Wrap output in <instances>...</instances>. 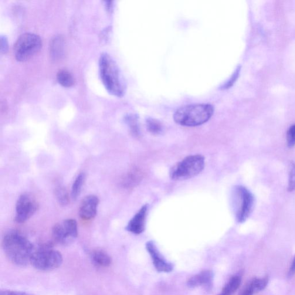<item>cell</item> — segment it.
Listing matches in <instances>:
<instances>
[{"mask_svg":"<svg viewBox=\"0 0 295 295\" xmlns=\"http://www.w3.org/2000/svg\"><path fill=\"white\" fill-rule=\"evenodd\" d=\"M2 245L8 259L19 266H25L30 263V260L35 250L26 237L15 232L6 234L2 239Z\"/></svg>","mask_w":295,"mask_h":295,"instance_id":"1","label":"cell"},{"mask_svg":"<svg viewBox=\"0 0 295 295\" xmlns=\"http://www.w3.org/2000/svg\"><path fill=\"white\" fill-rule=\"evenodd\" d=\"M99 72L101 81L108 92L114 96L123 97L126 88L123 77L116 63L107 53L100 56Z\"/></svg>","mask_w":295,"mask_h":295,"instance_id":"2","label":"cell"},{"mask_svg":"<svg viewBox=\"0 0 295 295\" xmlns=\"http://www.w3.org/2000/svg\"><path fill=\"white\" fill-rule=\"evenodd\" d=\"M213 112L214 108L211 104L188 105L176 111L174 119L182 126L197 127L206 123L212 117Z\"/></svg>","mask_w":295,"mask_h":295,"instance_id":"3","label":"cell"},{"mask_svg":"<svg viewBox=\"0 0 295 295\" xmlns=\"http://www.w3.org/2000/svg\"><path fill=\"white\" fill-rule=\"evenodd\" d=\"M205 167V159L201 155H195L177 163L169 171V176L174 181H184L201 173Z\"/></svg>","mask_w":295,"mask_h":295,"instance_id":"4","label":"cell"},{"mask_svg":"<svg viewBox=\"0 0 295 295\" xmlns=\"http://www.w3.org/2000/svg\"><path fill=\"white\" fill-rule=\"evenodd\" d=\"M63 262L62 254L54 250L50 245H45L35 250L30 263L35 269L41 271H52L59 268Z\"/></svg>","mask_w":295,"mask_h":295,"instance_id":"5","label":"cell"},{"mask_svg":"<svg viewBox=\"0 0 295 295\" xmlns=\"http://www.w3.org/2000/svg\"><path fill=\"white\" fill-rule=\"evenodd\" d=\"M232 201L237 221L240 223L246 222L253 209L252 193L243 186H237L232 192Z\"/></svg>","mask_w":295,"mask_h":295,"instance_id":"6","label":"cell"},{"mask_svg":"<svg viewBox=\"0 0 295 295\" xmlns=\"http://www.w3.org/2000/svg\"><path fill=\"white\" fill-rule=\"evenodd\" d=\"M42 45L38 35L25 33L19 36L14 46V54L17 61L26 62L39 52Z\"/></svg>","mask_w":295,"mask_h":295,"instance_id":"7","label":"cell"},{"mask_svg":"<svg viewBox=\"0 0 295 295\" xmlns=\"http://www.w3.org/2000/svg\"><path fill=\"white\" fill-rule=\"evenodd\" d=\"M77 223L75 220L72 219L57 223L52 229L53 238L54 241L60 245H69L77 238Z\"/></svg>","mask_w":295,"mask_h":295,"instance_id":"8","label":"cell"},{"mask_svg":"<svg viewBox=\"0 0 295 295\" xmlns=\"http://www.w3.org/2000/svg\"><path fill=\"white\" fill-rule=\"evenodd\" d=\"M38 206L34 197L29 193H24L16 202L15 221L18 223H25L35 214Z\"/></svg>","mask_w":295,"mask_h":295,"instance_id":"9","label":"cell"},{"mask_svg":"<svg viewBox=\"0 0 295 295\" xmlns=\"http://www.w3.org/2000/svg\"><path fill=\"white\" fill-rule=\"evenodd\" d=\"M99 199L95 195H89L84 197L79 207V216L84 220H90L96 217Z\"/></svg>","mask_w":295,"mask_h":295,"instance_id":"10","label":"cell"},{"mask_svg":"<svg viewBox=\"0 0 295 295\" xmlns=\"http://www.w3.org/2000/svg\"><path fill=\"white\" fill-rule=\"evenodd\" d=\"M146 248L149 253H150L152 261H153L154 265L158 272H171L173 270V265L171 263H168L163 257L160 253H159L157 246L154 242L149 241L146 244Z\"/></svg>","mask_w":295,"mask_h":295,"instance_id":"11","label":"cell"},{"mask_svg":"<svg viewBox=\"0 0 295 295\" xmlns=\"http://www.w3.org/2000/svg\"><path fill=\"white\" fill-rule=\"evenodd\" d=\"M148 211V205L142 206L128 223L126 227L128 231L135 234V235H138L144 231Z\"/></svg>","mask_w":295,"mask_h":295,"instance_id":"12","label":"cell"},{"mask_svg":"<svg viewBox=\"0 0 295 295\" xmlns=\"http://www.w3.org/2000/svg\"><path fill=\"white\" fill-rule=\"evenodd\" d=\"M213 273L211 270H205L193 276L188 281V286L194 288L203 286L206 289L211 290L212 287Z\"/></svg>","mask_w":295,"mask_h":295,"instance_id":"13","label":"cell"},{"mask_svg":"<svg viewBox=\"0 0 295 295\" xmlns=\"http://www.w3.org/2000/svg\"><path fill=\"white\" fill-rule=\"evenodd\" d=\"M91 259L96 265L101 267H108L111 263V257L103 250H94L91 254Z\"/></svg>","mask_w":295,"mask_h":295,"instance_id":"14","label":"cell"},{"mask_svg":"<svg viewBox=\"0 0 295 295\" xmlns=\"http://www.w3.org/2000/svg\"><path fill=\"white\" fill-rule=\"evenodd\" d=\"M64 43L62 36H57L54 38L50 45V55L54 60L61 59L63 55Z\"/></svg>","mask_w":295,"mask_h":295,"instance_id":"15","label":"cell"},{"mask_svg":"<svg viewBox=\"0 0 295 295\" xmlns=\"http://www.w3.org/2000/svg\"><path fill=\"white\" fill-rule=\"evenodd\" d=\"M240 283H241V278L240 276H232L223 288L221 294L222 295H232L238 289Z\"/></svg>","mask_w":295,"mask_h":295,"instance_id":"16","label":"cell"},{"mask_svg":"<svg viewBox=\"0 0 295 295\" xmlns=\"http://www.w3.org/2000/svg\"><path fill=\"white\" fill-rule=\"evenodd\" d=\"M85 179H86V175L84 173H81V174L78 175L76 179H74L72 186V190H71V197H72L73 199H77L80 195Z\"/></svg>","mask_w":295,"mask_h":295,"instance_id":"17","label":"cell"},{"mask_svg":"<svg viewBox=\"0 0 295 295\" xmlns=\"http://www.w3.org/2000/svg\"><path fill=\"white\" fill-rule=\"evenodd\" d=\"M58 82L64 87L69 88L73 86L74 84V79L68 71L66 70H61L57 74Z\"/></svg>","mask_w":295,"mask_h":295,"instance_id":"18","label":"cell"},{"mask_svg":"<svg viewBox=\"0 0 295 295\" xmlns=\"http://www.w3.org/2000/svg\"><path fill=\"white\" fill-rule=\"evenodd\" d=\"M54 196H55L57 201L62 206H66L69 202V196L66 189L62 186H57L54 190Z\"/></svg>","mask_w":295,"mask_h":295,"instance_id":"19","label":"cell"},{"mask_svg":"<svg viewBox=\"0 0 295 295\" xmlns=\"http://www.w3.org/2000/svg\"><path fill=\"white\" fill-rule=\"evenodd\" d=\"M125 123L127 124L132 134L134 136H138L140 134V128L138 118L135 115H128L125 118Z\"/></svg>","mask_w":295,"mask_h":295,"instance_id":"20","label":"cell"},{"mask_svg":"<svg viewBox=\"0 0 295 295\" xmlns=\"http://www.w3.org/2000/svg\"><path fill=\"white\" fill-rule=\"evenodd\" d=\"M146 125L148 131L154 135L161 134L164 131V128L160 122L153 118H148L146 121Z\"/></svg>","mask_w":295,"mask_h":295,"instance_id":"21","label":"cell"},{"mask_svg":"<svg viewBox=\"0 0 295 295\" xmlns=\"http://www.w3.org/2000/svg\"><path fill=\"white\" fill-rule=\"evenodd\" d=\"M267 283H268L267 277L262 278V279H254L249 283L255 293L264 290Z\"/></svg>","mask_w":295,"mask_h":295,"instance_id":"22","label":"cell"},{"mask_svg":"<svg viewBox=\"0 0 295 295\" xmlns=\"http://www.w3.org/2000/svg\"><path fill=\"white\" fill-rule=\"evenodd\" d=\"M295 190V164L291 162L289 168V181H288V191L292 192Z\"/></svg>","mask_w":295,"mask_h":295,"instance_id":"23","label":"cell"},{"mask_svg":"<svg viewBox=\"0 0 295 295\" xmlns=\"http://www.w3.org/2000/svg\"><path fill=\"white\" fill-rule=\"evenodd\" d=\"M135 172H136V171H132L130 172V174H129L127 177L124 179L123 185L125 188H131V186L135 184V182H137L138 178H135L138 176L135 174Z\"/></svg>","mask_w":295,"mask_h":295,"instance_id":"24","label":"cell"},{"mask_svg":"<svg viewBox=\"0 0 295 295\" xmlns=\"http://www.w3.org/2000/svg\"><path fill=\"white\" fill-rule=\"evenodd\" d=\"M287 141L288 147L293 148L295 145V124L288 130L287 133Z\"/></svg>","mask_w":295,"mask_h":295,"instance_id":"25","label":"cell"},{"mask_svg":"<svg viewBox=\"0 0 295 295\" xmlns=\"http://www.w3.org/2000/svg\"><path fill=\"white\" fill-rule=\"evenodd\" d=\"M239 71L240 68L239 67V68L236 70L235 73L233 74V75L232 76L231 78H230V80L228 81V82L226 83L225 84V86H223V89H227V88H229V87L232 86L234 83L235 82L236 79H238L239 74Z\"/></svg>","mask_w":295,"mask_h":295,"instance_id":"26","label":"cell"},{"mask_svg":"<svg viewBox=\"0 0 295 295\" xmlns=\"http://www.w3.org/2000/svg\"><path fill=\"white\" fill-rule=\"evenodd\" d=\"M0 295H33L32 294L23 293V292L11 291V290H4L1 291Z\"/></svg>","mask_w":295,"mask_h":295,"instance_id":"27","label":"cell"},{"mask_svg":"<svg viewBox=\"0 0 295 295\" xmlns=\"http://www.w3.org/2000/svg\"><path fill=\"white\" fill-rule=\"evenodd\" d=\"M8 48V40L5 36H1V52L5 54L7 52Z\"/></svg>","mask_w":295,"mask_h":295,"instance_id":"28","label":"cell"},{"mask_svg":"<svg viewBox=\"0 0 295 295\" xmlns=\"http://www.w3.org/2000/svg\"><path fill=\"white\" fill-rule=\"evenodd\" d=\"M254 293H254L253 288L249 283L248 285H247L245 289L242 291L240 295H253Z\"/></svg>","mask_w":295,"mask_h":295,"instance_id":"29","label":"cell"},{"mask_svg":"<svg viewBox=\"0 0 295 295\" xmlns=\"http://www.w3.org/2000/svg\"><path fill=\"white\" fill-rule=\"evenodd\" d=\"M295 274V257L293 261V263L291 264L289 272H288V276L292 277Z\"/></svg>","mask_w":295,"mask_h":295,"instance_id":"30","label":"cell"},{"mask_svg":"<svg viewBox=\"0 0 295 295\" xmlns=\"http://www.w3.org/2000/svg\"><path fill=\"white\" fill-rule=\"evenodd\" d=\"M105 6L107 11L111 12L113 7V1H105Z\"/></svg>","mask_w":295,"mask_h":295,"instance_id":"31","label":"cell"},{"mask_svg":"<svg viewBox=\"0 0 295 295\" xmlns=\"http://www.w3.org/2000/svg\"><path fill=\"white\" fill-rule=\"evenodd\" d=\"M222 295L221 294H220V295Z\"/></svg>","mask_w":295,"mask_h":295,"instance_id":"32","label":"cell"}]
</instances>
